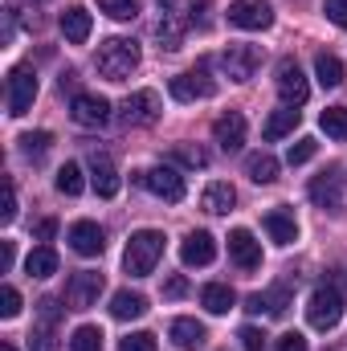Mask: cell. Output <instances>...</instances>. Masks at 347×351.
Segmentation results:
<instances>
[{
	"mask_svg": "<svg viewBox=\"0 0 347 351\" xmlns=\"http://www.w3.org/2000/svg\"><path fill=\"white\" fill-rule=\"evenodd\" d=\"M164 233L160 229H139V233H131V241H127V250H123V269L131 274V278H147V274H156V265L164 258Z\"/></svg>",
	"mask_w": 347,
	"mask_h": 351,
	"instance_id": "cell-1",
	"label": "cell"
},
{
	"mask_svg": "<svg viewBox=\"0 0 347 351\" xmlns=\"http://www.w3.org/2000/svg\"><path fill=\"white\" fill-rule=\"evenodd\" d=\"M139 70V45L131 37H110L98 45V74L110 82H127Z\"/></svg>",
	"mask_w": 347,
	"mask_h": 351,
	"instance_id": "cell-2",
	"label": "cell"
},
{
	"mask_svg": "<svg viewBox=\"0 0 347 351\" xmlns=\"http://www.w3.org/2000/svg\"><path fill=\"white\" fill-rule=\"evenodd\" d=\"M339 319H344V294L335 286H319L307 302V323L315 331H331V327H339Z\"/></svg>",
	"mask_w": 347,
	"mask_h": 351,
	"instance_id": "cell-3",
	"label": "cell"
},
{
	"mask_svg": "<svg viewBox=\"0 0 347 351\" xmlns=\"http://www.w3.org/2000/svg\"><path fill=\"white\" fill-rule=\"evenodd\" d=\"M160 94L156 90H135V94H127L123 98V106H119V123L123 127H152L156 119H160Z\"/></svg>",
	"mask_w": 347,
	"mask_h": 351,
	"instance_id": "cell-4",
	"label": "cell"
},
{
	"mask_svg": "<svg viewBox=\"0 0 347 351\" xmlns=\"http://www.w3.org/2000/svg\"><path fill=\"white\" fill-rule=\"evenodd\" d=\"M274 86H278L282 106H302V102L311 98V82L302 78V70H298L294 58H282V62H278V78H274Z\"/></svg>",
	"mask_w": 347,
	"mask_h": 351,
	"instance_id": "cell-5",
	"label": "cell"
},
{
	"mask_svg": "<svg viewBox=\"0 0 347 351\" xmlns=\"http://www.w3.org/2000/svg\"><path fill=\"white\" fill-rule=\"evenodd\" d=\"M102 274L98 269H78V274H70V282H66V306L70 311H90L94 302H98V294H102Z\"/></svg>",
	"mask_w": 347,
	"mask_h": 351,
	"instance_id": "cell-6",
	"label": "cell"
},
{
	"mask_svg": "<svg viewBox=\"0 0 347 351\" xmlns=\"http://www.w3.org/2000/svg\"><path fill=\"white\" fill-rule=\"evenodd\" d=\"M139 184H143V188H147L152 196L168 200V204L184 200V176L176 172L172 164H156V168H147V172L139 176Z\"/></svg>",
	"mask_w": 347,
	"mask_h": 351,
	"instance_id": "cell-7",
	"label": "cell"
},
{
	"mask_svg": "<svg viewBox=\"0 0 347 351\" xmlns=\"http://www.w3.org/2000/svg\"><path fill=\"white\" fill-rule=\"evenodd\" d=\"M258 62H261V53L254 45H229V49L217 58V66L225 70L229 82H250V78L258 74Z\"/></svg>",
	"mask_w": 347,
	"mask_h": 351,
	"instance_id": "cell-8",
	"label": "cell"
},
{
	"mask_svg": "<svg viewBox=\"0 0 347 351\" xmlns=\"http://www.w3.org/2000/svg\"><path fill=\"white\" fill-rule=\"evenodd\" d=\"M33 98H37V74H33L29 66H16V70L8 74V114H12V119L29 114Z\"/></svg>",
	"mask_w": 347,
	"mask_h": 351,
	"instance_id": "cell-9",
	"label": "cell"
},
{
	"mask_svg": "<svg viewBox=\"0 0 347 351\" xmlns=\"http://www.w3.org/2000/svg\"><path fill=\"white\" fill-rule=\"evenodd\" d=\"M229 25L233 29H250V33H261L274 25V8L265 0H233L229 4Z\"/></svg>",
	"mask_w": 347,
	"mask_h": 351,
	"instance_id": "cell-10",
	"label": "cell"
},
{
	"mask_svg": "<svg viewBox=\"0 0 347 351\" xmlns=\"http://www.w3.org/2000/svg\"><path fill=\"white\" fill-rule=\"evenodd\" d=\"M213 139L221 152H241L246 147V114L241 110H229L213 123Z\"/></svg>",
	"mask_w": 347,
	"mask_h": 351,
	"instance_id": "cell-11",
	"label": "cell"
},
{
	"mask_svg": "<svg viewBox=\"0 0 347 351\" xmlns=\"http://www.w3.org/2000/svg\"><path fill=\"white\" fill-rule=\"evenodd\" d=\"M70 114H74L78 127H102V123L110 119V102H106L102 94H74Z\"/></svg>",
	"mask_w": 347,
	"mask_h": 351,
	"instance_id": "cell-12",
	"label": "cell"
},
{
	"mask_svg": "<svg viewBox=\"0 0 347 351\" xmlns=\"http://www.w3.org/2000/svg\"><path fill=\"white\" fill-rule=\"evenodd\" d=\"M229 258L241 265L246 274H254L261 265V241L250 229H233V233H229Z\"/></svg>",
	"mask_w": 347,
	"mask_h": 351,
	"instance_id": "cell-13",
	"label": "cell"
},
{
	"mask_svg": "<svg viewBox=\"0 0 347 351\" xmlns=\"http://www.w3.org/2000/svg\"><path fill=\"white\" fill-rule=\"evenodd\" d=\"M311 200L319 204V208H339L344 204V176L335 172V168H327L323 176H315L311 180Z\"/></svg>",
	"mask_w": 347,
	"mask_h": 351,
	"instance_id": "cell-14",
	"label": "cell"
},
{
	"mask_svg": "<svg viewBox=\"0 0 347 351\" xmlns=\"http://www.w3.org/2000/svg\"><path fill=\"white\" fill-rule=\"evenodd\" d=\"M213 258H217V241H213V233L192 229V233L184 237V245H180V262L184 265H208Z\"/></svg>",
	"mask_w": 347,
	"mask_h": 351,
	"instance_id": "cell-15",
	"label": "cell"
},
{
	"mask_svg": "<svg viewBox=\"0 0 347 351\" xmlns=\"http://www.w3.org/2000/svg\"><path fill=\"white\" fill-rule=\"evenodd\" d=\"M70 245H74V254H82V258H98V254L106 250V233H102L94 221H78V225H70Z\"/></svg>",
	"mask_w": 347,
	"mask_h": 351,
	"instance_id": "cell-16",
	"label": "cell"
},
{
	"mask_svg": "<svg viewBox=\"0 0 347 351\" xmlns=\"http://www.w3.org/2000/svg\"><path fill=\"white\" fill-rule=\"evenodd\" d=\"M213 82L204 78V74H176L172 82H168V94H172L176 102H200V98H213Z\"/></svg>",
	"mask_w": 347,
	"mask_h": 351,
	"instance_id": "cell-17",
	"label": "cell"
},
{
	"mask_svg": "<svg viewBox=\"0 0 347 351\" xmlns=\"http://www.w3.org/2000/svg\"><path fill=\"white\" fill-rule=\"evenodd\" d=\"M261 225H265V233H270L274 245H294V241H298V221H294V213H286V208H270Z\"/></svg>",
	"mask_w": 347,
	"mask_h": 351,
	"instance_id": "cell-18",
	"label": "cell"
},
{
	"mask_svg": "<svg viewBox=\"0 0 347 351\" xmlns=\"http://www.w3.org/2000/svg\"><path fill=\"white\" fill-rule=\"evenodd\" d=\"M90 184H94V192L106 196V200L119 196V172H115V164H110L106 156H98V152L90 156Z\"/></svg>",
	"mask_w": 347,
	"mask_h": 351,
	"instance_id": "cell-19",
	"label": "cell"
},
{
	"mask_svg": "<svg viewBox=\"0 0 347 351\" xmlns=\"http://www.w3.org/2000/svg\"><path fill=\"white\" fill-rule=\"evenodd\" d=\"M172 343L180 351H200L208 343V331H204V323H196V319H176L172 323Z\"/></svg>",
	"mask_w": 347,
	"mask_h": 351,
	"instance_id": "cell-20",
	"label": "cell"
},
{
	"mask_svg": "<svg viewBox=\"0 0 347 351\" xmlns=\"http://www.w3.org/2000/svg\"><path fill=\"white\" fill-rule=\"evenodd\" d=\"M298 119H302V114H298V106H282V110H274V114L261 123V139H265V143L286 139V135L298 127Z\"/></svg>",
	"mask_w": 347,
	"mask_h": 351,
	"instance_id": "cell-21",
	"label": "cell"
},
{
	"mask_svg": "<svg viewBox=\"0 0 347 351\" xmlns=\"http://www.w3.org/2000/svg\"><path fill=\"white\" fill-rule=\"evenodd\" d=\"M200 204H204V213H213V217H221V213H229V208L237 204V192H233V184H229V180H213V184L204 188V196H200Z\"/></svg>",
	"mask_w": 347,
	"mask_h": 351,
	"instance_id": "cell-22",
	"label": "cell"
},
{
	"mask_svg": "<svg viewBox=\"0 0 347 351\" xmlns=\"http://www.w3.org/2000/svg\"><path fill=\"white\" fill-rule=\"evenodd\" d=\"M90 29H94V21H90L86 8H78V4H74V8H66V12H62V33H66V41H70V45H86Z\"/></svg>",
	"mask_w": 347,
	"mask_h": 351,
	"instance_id": "cell-23",
	"label": "cell"
},
{
	"mask_svg": "<svg viewBox=\"0 0 347 351\" xmlns=\"http://www.w3.org/2000/svg\"><path fill=\"white\" fill-rule=\"evenodd\" d=\"M156 37H160L164 49H180V41H184V21H180L176 8H164V12H160V21H156Z\"/></svg>",
	"mask_w": 347,
	"mask_h": 351,
	"instance_id": "cell-24",
	"label": "cell"
},
{
	"mask_svg": "<svg viewBox=\"0 0 347 351\" xmlns=\"http://www.w3.org/2000/svg\"><path fill=\"white\" fill-rule=\"evenodd\" d=\"M200 302H204L208 315H229V306L237 302V294H233L225 282H208V286L200 290Z\"/></svg>",
	"mask_w": 347,
	"mask_h": 351,
	"instance_id": "cell-25",
	"label": "cell"
},
{
	"mask_svg": "<svg viewBox=\"0 0 347 351\" xmlns=\"http://www.w3.org/2000/svg\"><path fill=\"white\" fill-rule=\"evenodd\" d=\"M143 311H147V298H143L139 290H119V294L110 298V315L123 319V323H127V319H139Z\"/></svg>",
	"mask_w": 347,
	"mask_h": 351,
	"instance_id": "cell-26",
	"label": "cell"
},
{
	"mask_svg": "<svg viewBox=\"0 0 347 351\" xmlns=\"http://www.w3.org/2000/svg\"><path fill=\"white\" fill-rule=\"evenodd\" d=\"M246 176H250L254 184H274V180H278V160H274L270 152H254V156L246 160Z\"/></svg>",
	"mask_w": 347,
	"mask_h": 351,
	"instance_id": "cell-27",
	"label": "cell"
},
{
	"mask_svg": "<svg viewBox=\"0 0 347 351\" xmlns=\"http://www.w3.org/2000/svg\"><path fill=\"white\" fill-rule=\"evenodd\" d=\"M315 78H319V86L335 90L344 82V62H339L335 53H319V58H315Z\"/></svg>",
	"mask_w": 347,
	"mask_h": 351,
	"instance_id": "cell-28",
	"label": "cell"
},
{
	"mask_svg": "<svg viewBox=\"0 0 347 351\" xmlns=\"http://www.w3.org/2000/svg\"><path fill=\"white\" fill-rule=\"evenodd\" d=\"M25 269H29V278H53V274H58V254H53L49 245H37V250L25 258Z\"/></svg>",
	"mask_w": 347,
	"mask_h": 351,
	"instance_id": "cell-29",
	"label": "cell"
},
{
	"mask_svg": "<svg viewBox=\"0 0 347 351\" xmlns=\"http://www.w3.org/2000/svg\"><path fill=\"white\" fill-rule=\"evenodd\" d=\"M319 127L327 131V139L347 143V106H327V110L319 114Z\"/></svg>",
	"mask_w": 347,
	"mask_h": 351,
	"instance_id": "cell-30",
	"label": "cell"
},
{
	"mask_svg": "<svg viewBox=\"0 0 347 351\" xmlns=\"http://www.w3.org/2000/svg\"><path fill=\"white\" fill-rule=\"evenodd\" d=\"M49 147H53V135L49 131H33V135H21V152L37 164V160H45L49 156Z\"/></svg>",
	"mask_w": 347,
	"mask_h": 351,
	"instance_id": "cell-31",
	"label": "cell"
},
{
	"mask_svg": "<svg viewBox=\"0 0 347 351\" xmlns=\"http://www.w3.org/2000/svg\"><path fill=\"white\" fill-rule=\"evenodd\" d=\"M53 184H58V192H62V196H78V192L86 188V176H82V168H78V164H66V168L58 172V180H53Z\"/></svg>",
	"mask_w": 347,
	"mask_h": 351,
	"instance_id": "cell-32",
	"label": "cell"
},
{
	"mask_svg": "<svg viewBox=\"0 0 347 351\" xmlns=\"http://www.w3.org/2000/svg\"><path fill=\"white\" fill-rule=\"evenodd\" d=\"M172 160L184 164V168H208V152H204V147H192V143H176Z\"/></svg>",
	"mask_w": 347,
	"mask_h": 351,
	"instance_id": "cell-33",
	"label": "cell"
},
{
	"mask_svg": "<svg viewBox=\"0 0 347 351\" xmlns=\"http://www.w3.org/2000/svg\"><path fill=\"white\" fill-rule=\"evenodd\" d=\"M98 8L110 21H135L139 16V0H98Z\"/></svg>",
	"mask_w": 347,
	"mask_h": 351,
	"instance_id": "cell-34",
	"label": "cell"
},
{
	"mask_svg": "<svg viewBox=\"0 0 347 351\" xmlns=\"http://www.w3.org/2000/svg\"><path fill=\"white\" fill-rule=\"evenodd\" d=\"M70 351H102V331L98 327H78L74 335H70Z\"/></svg>",
	"mask_w": 347,
	"mask_h": 351,
	"instance_id": "cell-35",
	"label": "cell"
},
{
	"mask_svg": "<svg viewBox=\"0 0 347 351\" xmlns=\"http://www.w3.org/2000/svg\"><path fill=\"white\" fill-rule=\"evenodd\" d=\"M315 152H319V143H315V139H298V143H290V152H286V164H290V168H298V164L315 160Z\"/></svg>",
	"mask_w": 347,
	"mask_h": 351,
	"instance_id": "cell-36",
	"label": "cell"
},
{
	"mask_svg": "<svg viewBox=\"0 0 347 351\" xmlns=\"http://www.w3.org/2000/svg\"><path fill=\"white\" fill-rule=\"evenodd\" d=\"M261 298H265V315H286V306H290V286H274V290H265Z\"/></svg>",
	"mask_w": 347,
	"mask_h": 351,
	"instance_id": "cell-37",
	"label": "cell"
},
{
	"mask_svg": "<svg viewBox=\"0 0 347 351\" xmlns=\"http://www.w3.org/2000/svg\"><path fill=\"white\" fill-rule=\"evenodd\" d=\"M156 335L152 331H135V335H127V339H119V351H156Z\"/></svg>",
	"mask_w": 347,
	"mask_h": 351,
	"instance_id": "cell-38",
	"label": "cell"
},
{
	"mask_svg": "<svg viewBox=\"0 0 347 351\" xmlns=\"http://www.w3.org/2000/svg\"><path fill=\"white\" fill-rule=\"evenodd\" d=\"M21 315V294H16V286H4L0 290V319H16Z\"/></svg>",
	"mask_w": 347,
	"mask_h": 351,
	"instance_id": "cell-39",
	"label": "cell"
},
{
	"mask_svg": "<svg viewBox=\"0 0 347 351\" xmlns=\"http://www.w3.org/2000/svg\"><path fill=\"white\" fill-rule=\"evenodd\" d=\"M62 343L53 339V327H37L33 335H29V351H58Z\"/></svg>",
	"mask_w": 347,
	"mask_h": 351,
	"instance_id": "cell-40",
	"label": "cell"
},
{
	"mask_svg": "<svg viewBox=\"0 0 347 351\" xmlns=\"http://www.w3.org/2000/svg\"><path fill=\"white\" fill-rule=\"evenodd\" d=\"M0 221H4V225L16 221V184H12V180H4V208H0Z\"/></svg>",
	"mask_w": 347,
	"mask_h": 351,
	"instance_id": "cell-41",
	"label": "cell"
},
{
	"mask_svg": "<svg viewBox=\"0 0 347 351\" xmlns=\"http://www.w3.org/2000/svg\"><path fill=\"white\" fill-rule=\"evenodd\" d=\"M323 12H327V21H331V25L347 29V0H323Z\"/></svg>",
	"mask_w": 347,
	"mask_h": 351,
	"instance_id": "cell-42",
	"label": "cell"
},
{
	"mask_svg": "<svg viewBox=\"0 0 347 351\" xmlns=\"http://www.w3.org/2000/svg\"><path fill=\"white\" fill-rule=\"evenodd\" d=\"M237 339H241V348H246V351H265V335H261L258 327H241V335H237Z\"/></svg>",
	"mask_w": 347,
	"mask_h": 351,
	"instance_id": "cell-43",
	"label": "cell"
},
{
	"mask_svg": "<svg viewBox=\"0 0 347 351\" xmlns=\"http://www.w3.org/2000/svg\"><path fill=\"white\" fill-rule=\"evenodd\" d=\"M37 306H41V327H53V323L62 319V306H58V298H41Z\"/></svg>",
	"mask_w": 347,
	"mask_h": 351,
	"instance_id": "cell-44",
	"label": "cell"
},
{
	"mask_svg": "<svg viewBox=\"0 0 347 351\" xmlns=\"http://www.w3.org/2000/svg\"><path fill=\"white\" fill-rule=\"evenodd\" d=\"M188 294V278L184 274H172L168 282H164V298H184Z\"/></svg>",
	"mask_w": 347,
	"mask_h": 351,
	"instance_id": "cell-45",
	"label": "cell"
},
{
	"mask_svg": "<svg viewBox=\"0 0 347 351\" xmlns=\"http://www.w3.org/2000/svg\"><path fill=\"white\" fill-rule=\"evenodd\" d=\"M278 351H311V348H307V339H302L298 331H290V335L278 339Z\"/></svg>",
	"mask_w": 347,
	"mask_h": 351,
	"instance_id": "cell-46",
	"label": "cell"
},
{
	"mask_svg": "<svg viewBox=\"0 0 347 351\" xmlns=\"http://www.w3.org/2000/svg\"><path fill=\"white\" fill-rule=\"evenodd\" d=\"M12 262H16V245L12 241H0V274H8Z\"/></svg>",
	"mask_w": 347,
	"mask_h": 351,
	"instance_id": "cell-47",
	"label": "cell"
},
{
	"mask_svg": "<svg viewBox=\"0 0 347 351\" xmlns=\"http://www.w3.org/2000/svg\"><path fill=\"white\" fill-rule=\"evenodd\" d=\"M53 233H58V221H53V217H45V221L37 225V241H49Z\"/></svg>",
	"mask_w": 347,
	"mask_h": 351,
	"instance_id": "cell-48",
	"label": "cell"
},
{
	"mask_svg": "<svg viewBox=\"0 0 347 351\" xmlns=\"http://www.w3.org/2000/svg\"><path fill=\"white\" fill-rule=\"evenodd\" d=\"M246 311L261 315V311H265V298H261V294H250V298H246Z\"/></svg>",
	"mask_w": 347,
	"mask_h": 351,
	"instance_id": "cell-49",
	"label": "cell"
},
{
	"mask_svg": "<svg viewBox=\"0 0 347 351\" xmlns=\"http://www.w3.org/2000/svg\"><path fill=\"white\" fill-rule=\"evenodd\" d=\"M0 351H16V348H12V343H0Z\"/></svg>",
	"mask_w": 347,
	"mask_h": 351,
	"instance_id": "cell-50",
	"label": "cell"
}]
</instances>
